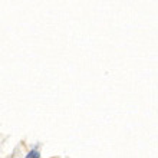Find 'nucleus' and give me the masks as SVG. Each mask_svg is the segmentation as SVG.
I'll return each instance as SVG.
<instances>
[{"label":"nucleus","mask_w":158,"mask_h":158,"mask_svg":"<svg viewBox=\"0 0 158 158\" xmlns=\"http://www.w3.org/2000/svg\"><path fill=\"white\" fill-rule=\"evenodd\" d=\"M40 157V154H39L38 150H32L30 152H27V155H26V158H39Z\"/></svg>","instance_id":"obj_1"}]
</instances>
